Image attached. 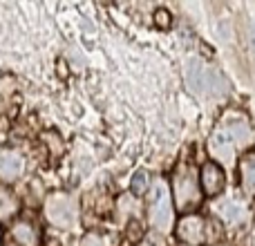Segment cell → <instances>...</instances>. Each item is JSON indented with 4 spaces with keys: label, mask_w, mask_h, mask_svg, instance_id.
Instances as JSON below:
<instances>
[{
    "label": "cell",
    "mask_w": 255,
    "mask_h": 246,
    "mask_svg": "<svg viewBox=\"0 0 255 246\" xmlns=\"http://www.w3.org/2000/svg\"><path fill=\"white\" fill-rule=\"evenodd\" d=\"M150 222L161 233H168L172 226V202L168 186L163 181H157L150 195Z\"/></svg>",
    "instance_id": "1"
},
{
    "label": "cell",
    "mask_w": 255,
    "mask_h": 246,
    "mask_svg": "<svg viewBox=\"0 0 255 246\" xmlns=\"http://www.w3.org/2000/svg\"><path fill=\"white\" fill-rule=\"evenodd\" d=\"M47 220L56 226H72L76 220V206L67 195H54L47 202Z\"/></svg>",
    "instance_id": "2"
},
{
    "label": "cell",
    "mask_w": 255,
    "mask_h": 246,
    "mask_svg": "<svg viewBox=\"0 0 255 246\" xmlns=\"http://www.w3.org/2000/svg\"><path fill=\"white\" fill-rule=\"evenodd\" d=\"M175 193H177V204L181 208H188L193 204H197L199 199V190H197V179H195V172L190 168L181 170L177 175L175 181Z\"/></svg>",
    "instance_id": "3"
},
{
    "label": "cell",
    "mask_w": 255,
    "mask_h": 246,
    "mask_svg": "<svg viewBox=\"0 0 255 246\" xmlns=\"http://www.w3.org/2000/svg\"><path fill=\"white\" fill-rule=\"evenodd\" d=\"M177 233H179V238L184 240V242L199 244L204 240V222L199 220V217H195V215H188V217H184V220L179 222Z\"/></svg>",
    "instance_id": "4"
},
{
    "label": "cell",
    "mask_w": 255,
    "mask_h": 246,
    "mask_svg": "<svg viewBox=\"0 0 255 246\" xmlns=\"http://www.w3.org/2000/svg\"><path fill=\"white\" fill-rule=\"evenodd\" d=\"M202 188L206 195H217L222 188H224V172H222L220 166L215 163H206L202 168Z\"/></svg>",
    "instance_id": "5"
},
{
    "label": "cell",
    "mask_w": 255,
    "mask_h": 246,
    "mask_svg": "<svg viewBox=\"0 0 255 246\" xmlns=\"http://www.w3.org/2000/svg\"><path fill=\"white\" fill-rule=\"evenodd\" d=\"M233 148H235V143L229 139V134H226L224 130H220V132H215V134H213V139H211V152L215 154L220 161L233 163Z\"/></svg>",
    "instance_id": "6"
},
{
    "label": "cell",
    "mask_w": 255,
    "mask_h": 246,
    "mask_svg": "<svg viewBox=\"0 0 255 246\" xmlns=\"http://www.w3.org/2000/svg\"><path fill=\"white\" fill-rule=\"evenodd\" d=\"M22 172V159L16 152H7L0 159V177L7 181H13Z\"/></svg>",
    "instance_id": "7"
},
{
    "label": "cell",
    "mask_w": 255,
    "mask_h": 246,
    "mask_svg": "<svg viewBox=\"0 0 255 246\" xmlns=\"http://www.w3.org/2000/svg\"><path fill=\"white\" fill-rule=\"evenodd\" d=\"M217 211H220L222 217H224L226 222H231V224L242 222L244 215H247V206H244L242 202H235V199H231V202H220L217 204Z\"/></svg>",
    "instance_id": "8"
},
{
    "label": "cell",
    "mask_w": 255,
    "mask_h": 246,
    "mask_svg": "<svg viewBox=\"0 0 255 246\" xmlns=\"http://www.w3.org/2000/svg\"><path fill=\"white\" fill-rule=\"evenodd\" d=\"M242 184L249 195H255V154L242 159Z\"/></svg>",
    "instance_id": "9"
},
{
    "label": "cell",
    "mask_w": 255,
    "mask_h": 246,
    "mask_svg": "<svg viewBox=\"0 0 255 246\" xmlns=\"http://www.w3.org/2000/svg\"><path fill=\"white\" fill-rule=\"evenodd\" d=\"M224 132L229 134V139L233 141L235 145H238V143H240V145H244V143L249 141V125H247L244 121H233Z\"/></svg>",
    "instance_id": "10"
},
{
    "label": "cell",
    "mask_w": 255,
    "mask_h": 246,
    "mask_svg": "<svg viewBox=\"0 0 255 246\" xmlns=\"http://www.w3.org/2000/svg\"><path fill=\"white\" fill-rule=\"evenodd\" d=\"M13 238H16L18 242H22L25 246H34L36 244L34 231H31L27 224H16V226H13Z\"/></svg>",
    "instance_id": "11"
},
{
    "label": "cell",
    "mask_w": 255,
    "mask_h": 246,
    "mask_svg": "<svg viewBox=\"0 0 255 246\" xmlns=\"http://www.w3.org/2000/svg\"><path fill=\"white\" fill-rule=\"evenodd\" d=\"M16 208V204L11 202V197H9L7 193H4L2 188H0V217H7L9 213Z\"/></svg>",
    "instance_id": "12"
},
{
    "label": "cell",
    "mask_w": 255,
    "mask_h": 246,
    "mask_svg": "<svg viewBox=\"0 0 255 246\" xmlns=\"http://www.w3.org/2000/svg\"><path fill=\"white\" fill-rule=\"evenodd\" d=\"M145 186H148L145 172H136V175H134V181H132V190H134V193H143Z\"/></svg>",
    "instance_id": "13"
},
{
    "label": "cell",
    "mask_w": 255,
    "mask_h": 246,
    "mask_svg": "<svg viewBox=\"0 0 255 246\" xmlns=\"http://www.w3.org/2000/svg\"><path fill=\"white\" fill-rule=\"evenodd\" d=\"M157 18H159V22H161V25L170 22V13H166V11H159V13H157Z\"/></svg>",
    "instance_id": "14"
}]
</instances>
